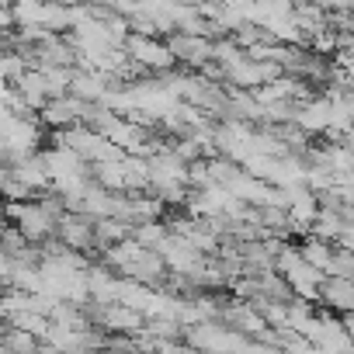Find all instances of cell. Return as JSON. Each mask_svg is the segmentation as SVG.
<instances>
[{"mask_svg":"<svg viewBox=\"0 0 354 354\" xmlns=\"http://www.w3.org/2000/svg\"><path fill=\"white\" fill-rule=\"evenodd\" d=\"M122 49H125L129 63H136V66H139L142 73H149V77H160V73L177 70V63H174L167 42H160V39H146V35H132V32H129V39L122 42Z\"/></svg>","mask_w":354,"mask_h":354,"instance_id":"obj_1","label":"cell"},{"mask_svg":"<svg viewBox=\"0 0 354 354\" xmlns=\"http://www.w3.org/2000/svg\"><path fill=\"white\" fill-rule=\"evenodd\" d=\"M240 340H243V333H236L216 319H202V323L188 326V347L202 351V354H230Z\"/></svg>","mask_w":354,"mask_h":354,"instance_id":"obj_2","label":"cell"},{"mask_svg":"<svg viewBox=\"0 0 354 354\" xmlns=\"http://www.w3.org/2000/svg\"><path fill=\"white\" fill-rule=\"evenodd\" d=\"M87 108L91 104H84V101H77L73 94H63V97H49L39 111H35V122L42 125V129H53V132H59V129H70V125H80L84 118H87Z\"/></svg>","mask_w":354,"mask_h":354,"instance_id":"obj_3","label":"cell"},{"mask_svg":"<svg viewBox=\"0 0 354 354\" xmlns=\"http://www.w3.org/2000/svg\"><path fill=\"white\" fill-rule=\"evenodd\" d=\"M156 254H160L163 268H167V271H174L177 278H188V274H192V271L205 261V254H198L188 240L174 236V233H167V240L156 247Z\"/></svg>","mask_w":354,"mask_h":354,"instance_id":"obj_4","label":"cell"},{"mask_svg":"<svg viewBox=\"0 0 354 354\" xmlns=\"http://www.w3.org/2000/svg\"><path fill=\"white\" fill-rule=\"evenodd\" d=\"M167 49L174 56V63L181 66H205L212 59V39L209 35H185V32H170L167 35Z\"/></svg>","mask_w":354,"mask_h":354,"instance_id":"obj_5","label":"cell"},{"mask_svg":"<svg viewBox=\"0 0 354 354\" xmlns=\"http://www.w3.org/2000/svg\"><path fill=\"white\" fill-rule=\"evenodd\" d=\"M66 250H77V254H84V250H91L94 247V223L87 219V216H80V212H63L59 219H56V233H53Z\"/></svg>","mask_w":354,"mask_h":354,"instance_id":"obj_6","label":"cell"},{"mask_svg":"<svg viewBox=\"0 0 354 354\" xmlns=\"http://www.w3.org/2000/svg\"><path fill=\"white\" fill-rule=\"evenodd\" d=\"M292 125L306 136H323L326 125H330V104H326V94L323 97H306L295 104L292 111Z\"/></svg>","mask_w":354,"mask_h":354,"instance_id":"obj_7","label":"cell"},{"mask_svg":"<svg viewBox=\"0 0 354 354\" xmlns=\"http://www.w3.org/2000/svg\"><path fill=\"white\" fill-rule=\"evenodd\" d=\"M108 87H111V77H108V73H97V70H73L70 91H66V94H73V97L84 101V104H101V97L108 94Z\"/></svg>","mask_w":354,"mask_h":354,"instance_id":"obj_8","label":"cell"},{"mask_svg":"<svg viewBox=\"0 0 354 354\" xmlns=\"http://www.w3.org/2000/svg\"><path fill=\"white\" fill-rule=\"evenodd\" d=\"M101 326L104 330H111V333H122V337H132V333H139L142 330V323H146V316L142 313H136V309H129V306H122V302H108V306H101Z\"/></svg>","mask_w":354,"mask_h":354,"instance_id":"obj_9","label":"cell"},{"mask_svg":"<svg viewBox=\"0 0 354 354\" xmlns=\"http://www.w3.org/2000/svg\"><path fill=\"white\" fill-rule=\"evenodd\" d=\"M319 302L326 309H333V313H351L354 309V281L351 278H337V274H323Z\"/></svg>","mask_w":354,"mask_h":354,"instance_id":"obj_10","label":"cell"},{"mask_svg":"<svg viewBox=\"0 0 354 354\" xmlns=\"http://www.w3.org/2000/svg\"><path fill=\"white\" fill-rule=\"evenodd\" d=\"M8 170H11V177H18L21 185H28L35 195H42V192L49 188V170H46V160H42V153H28V156L15 160Z\"/></svg>","mask_w":354,"mask_h":354,"instance_id":"obj_11","label":"cell"},{"mask_svg":"<svg viewBox=\"0 0 354 354\" xmlns=\"http://www.w3.org/2000/svg\"><path fill=\"white\" fill-rule=\"evenodd\" d=\"M11 87H15V91L21 94V101L28 104V111H32V115H35V111H39V108H42V104L49 101L46 80H42V73H39L35 66H28V70H25V73H21V77H18V80H15Z\"/></svg>","mask_w":354,"mask_h":354,"instance_id":"obj_12","label":"cell"},{"mask_svg":"<svg viewBox=\"0 0 354 354\" xmlns=\"http://www.w3.org/2000/svg\"><path fill=\"white\" fill-rule=\"evenodd\" d=\"M226 192H230L240 205H254V209H261V205H264V195H268V185L240 170V174L233 177V181L226 185Z\"/></svg>","mask_w":354,"mask_h":354,"instance_id":"obj_13","label":"cell"},{"mask_svg":"<svg viewBox=\"0 0 354 354\" xmlns=\"http://www.w3.org/2000/svg\"><path fill=\"white\" fill-rule=\"evenodd\" d=\"M330 254H333V243H326V240L302 236V243H299V257H302L309 268H316L319 274H326V268H330Z\"/></svg>","mask_w":354,"mask_h":354,"instance_id":"obj_14","label":"cell"},{"mask_svg":"<svg viewBox=\"0 0 354 354\" xmlns=\"http://www.w3.org/2000/svg\"><path fill=\"white\" fill-rule=\"evenodd\" d=\"M129 233H132V226L129 223H122V219H97L94 223V247H111V243H122V240H129Z\"/></svg>","mask_w":354,"mask_h":354,"instance_id":"obj_15","label":"cell"},{"mask_svg":"<svg viewBox=\"0 0 354 354\" xmlns=\"http://www.w3.org/2000/svg\"><path fill=\"white\" fill-rule=\"evenodd\" d=\"M8 326H11V330H25V333H32L35 340H42L46 330H49V316L32 313V309H15V313L8 316Z\"/></svg>","mask_w":354,"mask_h":354,"instance_id":"obj_16","label":"cell"},{"mask_svg":"<svg viewBox=\"0 0 354 354\" xmlns=\"http://www.w3.org/2000/svg\"><path fill=\"white\" fill-rule=\"evenodd\" d=\"M202 163H205V177H209V185H223V188H226V185L233 181V177L240 174V163H233L230 156H219V153H216V156H205Z\"/></svg>","mask_w":354,"mask_h":354,"instance_id":"obj_17","label":"cell"},{"mask_svg":"<svg viewBox=\"0 0 354 354\" xmlns=\"http://www.w3.org/2000/svg\"><path fill=\"white\" fill-rule=\"evenodd\" d=\"M139 247H146V250H156L163 240H167V223H139V226H132V233H129Z\"/></svg>","mask_w":354,"mask_h":354,"instance_id":"obj_18","label":"cell"},{"mask_svg":"<svg viewBox=\"0 0 354 354\" xmlns=\"http://www.w3.org/2000/svg\"><path fill=\"white\" fill-rule=\"evenodd\" d=\"M0 347H4L8 354H32L39 344H35V337L32 333H25V330H4V340H0Z\"/></svg>","mask_w":354,"mask_h":354,"instance_id":"obj_19","label":"cell"},{"mask_svg":"<svg viewBox=\"0 0 354 354\" xmlns=\"http://www.w3.org/2000/svg\"><path fill=\"white\" fill-rule=\"evenodd\" d=\"M351 271H354V250H340V247H333L326 274H337V278H351Z\"/></svg>","mask_w":354,"mask_h":354,"instance_id":"obj_20","label":"cell"},{"mask_svg":"<svg viewBox=\"0 0 354 354\" xmlns=\"http://www.w3.org/2000/svg\"><path fill=\"white\" fill-rule=\"evenodd\" d=\"M15 28V18H11V8L0 4V32H11Z\"/></svg>","mask_w":354,"mask_h":354,"instance_id":"obj_21","label":"cell"},{"mask_svg":"<svg viewBox=\"0 0 354 354\" xmlns=\"http://www.w3.org/2000/svg\"><path fill=\"white\" fill-rule=\"evenodd\" d=\"M49 4H56V8H77V4H84V0H49Z\"/></svg>","mask_w":354,"mask_h":354,"instance_id":"obj_22","label":"cell"},{"mask_svg":"<svg viewBox=\"0 0 354 354\" xmlns=\"http://www.w3.org/2000/svg\"><path fill=\"white\" fill-rule=\"evenodd\" d=\"M91 4H94V8H104V11H108V8H111V0H91Z\"/></svg>","mask_w":354,"mask_h":354,"instance_id":"obj_23","label":"cell"},{"mask_svg":"<svg viewBox=\"0 0 354 354\" xmlns=\"http://www.w3.org/2000/svg\"><path fill=\"white\" fill-rule=\"evenodd\" d=\"M4 177H8V167H4V163H0V185H4Z\"/></svg>","mask_w":354,"mask_h":354,"instance_id":"obj_24","label":"cell"},{"mask_svg":"<svg viewBox=\"0 0 354 354\" xmlns=\"http://www.w3.org/2000/svg\"><path fill=\"white\" fill-rule=\"evenodd\" d=\"M174 4H198V0H174Z\"/></svg>","mask_w":354,"mask_h":354,"instance_id":"obj_25","label":"cell"}]
</instances>
